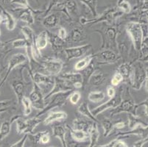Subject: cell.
Listing matches in <instances>:
<instances>
[{"label": "cell", "instance_id": "obj_1", "mask_svg": "<svg viewBox=\"0 0 148 147\" xmlns=\"http://www.w3.org/2000/svg\"><path fill=\"white\" fill-rule=\"evenodd\" d=\"M96 32L101 35L103 38V43L101 46V49H111L114 51L117 50V37H118V26L112 24L107 27L103 31L96 29Z\"/></svg>", "mask_w": 148, "mask_h": 147}, {"label": "cell", "instance_id": "obj_2", "mask_svg": "<svg viewBox=\"0 0 148 147\" xmlns=\"http://www.w3.org/2000/svg\"><path fill=\"white\" fill-rule=\"evenodd\" d=\"M126 91H127V94H126L127 97L125 99H123V97H122V100L119 105V106H117L116 108L113 109L112 111L111 112V117L115 116L118 115L121 113H127V114H131L133 116H138V114H137L138 108L141 106H143L145 102L147 101V99H146L142 103L137 105V104L135 103L134 99H132L131 94L128 91V88H127Z\"/></svg>", "mask_w": 148, "mask_h": 147}, {"label": "cell", "instance_id": "obj_3", "mask_svg": "<svg viewBox=\"0 0 148 147\" xmlns=\"http://www.w3.org/2000/svg\"><path fill=\"white\" fill-rule=\"evenodd\" d=\"M29 77L33 83L38 86L41 91H42L44 96L49 94L52 89L55 83V78L54 77L48 75H44L38 71H32L28 68Z\"/></svg>", "mask_w": 148, "mask_h": 147}, {"label": "cell", "instance_id": "obj_4", "mask_svg": "<svg viewBox=\"0 0 148 147\" xmlns=\"http://www.w3.org/2000/svg\"><path fill=\"white\" fill-rule=\"evenodd\" d=\"M127 34L131 38L132 43L136 50L141 55L142 42H143V31L142 24L138 21H129L125 26Z\"/></svg>", "mask_w": 148, "mask_h": 147}, {"label": "cell", "instance_id": "obj_5", "mask_svg": "<svg viewBox=\"0 0 148 147\" xmlns=\"http://www.w3.org/2000/svg\"><path fill=\"white\" fill-rule=\"evenodd\" d=\"M133 66L134 74L130 86L136 91H138L142 87L145 80L147 79V68H146L143 62L138 60L133 62Z\"/></svg>", "mask_w": 148, "mask_h": 147}, {"label": "cell", "instance_id": "obj_6", "mask_svg": "<svg viewBox=\"0 0 148 147\" xmlns=\"http://www.w3.org/2000/svg\"><path fill=\"white\" fill-rule=\"evenodd\" d=\"M72 91H69L66 92H60L52 94L47 99V101H49L47 105H46L45 107L42 110H40L35 117H40L41 116L44 115V113H47L52 109L62 107V106L65 105L66 104L67 99H69V96L72 94Z\"/></svg>", "mask_w": 148, "mask_h": 147}, {"label": "cell", "instance_id": "obj_7", "mask_svg": "<svg viewBox=\"0 0 148 147\" xmlns=\"http://www.w3.org/2000/svg\"><path fill=\"white\" fill-rule=\"evenodd\" d=\"M124 13L118 9L117 7H113V8H108L101 14L99 17H96L95 19L88 20L85 18H80V24L85 25L88 24H96V23L101 22V21H106L108 24H111V21L116 19L119 17L122 16Z\"/></svg>", "mask_w": 148, "mask_h": 147}, {"label": "cell", "instance_id": "obj_8", "mask_svg": "<svg viewBox=\"0 0 148 147\" xmlns=\"http://www.w3.org/2000/svg\"><path fill=\"white\" fill-rule=\"evenodd\" d=\"M15 121L16 124V131L18 134L29 135L33 133V130L42 121V119L39 117L25 119L21 116Z\"/></svg>", "mask_w": 148, "mask_h": 147}, {"label": "cell", "instance_id": "obj_9", "mask_svg": "<svg viewBox=\"0 0 148 147\" xmlns=\"http://www.w3.org/2000/svg\"><path fill=\"white\" fill-rule=\"evenodd\" d=\"M123 93H124V88L123 86H121L119 88V91H118L117 94H116L115 96L112 98H110L109 100L105 103L102 104L98 107H95V108L92 109L91 110L92 115L95 117L97 116L100 113H103L105 110H108V109H114L116 107L119 106V104L121 103L122 100V97H123Z\"/></svg>", "mask_w": 148, "mask_h": 147}, {"label": "cell", "instance_id": "obj_10", "mask_svg": "<svg viewBox=\"0 0 148 147\" xmlns=\"http://www.w3.org/2000/svg\"><path fill=\"white\" fill-rule=\"evenodd\" d=\"M38 63H40L43 69L47 73L48 75L52 77L58 76L64 67V62L58 58L47 57L44 58Z\"/></svg>", "mask_w": 148, "mask_h": 147}, {"label": "cell", "instance_id": "obj_11", "mask_svg": "<svg viewBox=\"0 0 148 147\" xmlns=\"http://www.w3.org/2000/svg\"><path fill=\"white\" fill-rule=\"evenodd\" d=\"M23 68L24 67L20 68L19 75L14 77L10 81V86L16 94L18 104H21V99L25 96V88H26V83L24 80V77H23Z\"/></svg>", "mask_w": 148, "mask_h": 147}, {"label": "cell", "instance_id": "obj_12", "mask_svg": "<svg viewBox=\"0 0 148 147\" xmlns=\"http://www.w3.org/2000/svg\"><path fill=\"white\" fill-rule=\"evenodd\" d=\"M27 60V55H25V54L17 53L12 55L10 60H9L8 65V68H7V71L6 73H5V77H4V78L2 79L1 83H0V88L3 86L4 83H5V81L7 80V79L8 78L9 75H10V73L12 72V71H13L16 67L26 63Z\"/></svg>", "mask_w": 148, "mask_h": 147}, {"label": "cell", "instance_id": "obj_13", "mask_svg": "<svg viewBox=\"0 0 148 147\" xmlns=\"http://www.w3.org/2000/svg\"><path fill=\"white\" fill-rule=\"evenodd\" d=\"M94 58L97 60L98 65H105L116 63L120 59V57L111 49H100L99 52L94 55Z\"/></svg>", "mask_w": 148, "mask_h": 147}, {"label": "cell", "instance_id": "obj_14", "mask_svg": "<svg viewBox=\"0 0 148 147\" xmlns=\"http://www.w3.org/2000/svg\"><path fill=\"white\" fill-rule=\"evenodd\" d=\"M29 100L30 101L32 107L36 110H42L45 107V101L44 99V94L41 89L36 84L33 83V90L29 94Z\"/></svg>", "mask_w": 148, "mask_h": 147}, {"label": "cell", "instance_id": "obj_15", "mask_svg": "<svg viewBox=\"0 0 148 147\" xmlns=\"http://www.w3.org/2000/svg\"><path fill=\"white\" fill-rule=\"evenodd\" d=\"M54 78H55V83H54L53 88L49 94L44 96V101H47V99L52 94L60 92H66L69 91H74V89H75L71 83L59 77L58 76L54 77Z\"/></svg>", "mask_w": 148, "mask_h": 147}, {"label": "cell", "instance_id": "obj_16", "mask_svg": "<svg viewBox=\"0 0 148 147\" xmlns=\"http://www.w3.org/2000/svg\"><path fill=\"white\" fill-rule=\"evenodd\" d=\"M92 47V45L90 44H85V45L78 46L69 47L65 48L64 49V52L66 55L67 60H71L75 58H79L83 57L85 54Z\"/></svg>", "mask_w": 148, "mask_h": 147}, {"label": "cell", "instance_id": "obj_17", "mask_svg": "<svg viewBox=\"0 0 148 147\" xmlns=\"http://www.w3.org/2000/svg\"><path fill=\"white\" fill-rule=\"evenodd\" d=\"M86 37V34L81 24H74L70 31L69 36H67L66 40L67 41L73 43H79L84 40Z\"/></svg>", "mask_w": 148, "mask_h": 147}, {"label": "cell", "instance_id": "obj_18", "mask_svg": "<svg viewBox=\"0 0 148 147\" xmlns=\"http://www.w3.org/2000/svg\"><path fill=\"white\" fill-rule=\"evenodd\" d=\"M118 72L122 75L123 81L128 85H131L132 77L134 74V66L133 62H124L118 68Z\"/></svg>", "mask_w": 148, "mask_h": 147}, {"label": "cell", "instance_id": "obj_19", "mask_svg": "<svg viewBox=\"0 0 148 147\" xmlns=\"http://www.w3.org/2000/svg\"><path fill=\"white\" fill-rule=\"evenodd\" d=\"M48 33V42L50 43L52 50L56 54H59L62 50L64 49L65 40H62L58 36V35L52 33L47 31Z\"/></svg>", "mask_w": 148, "mask_h": 147}, {"label": "cell", "instance_id": "obj_20", "mask_svg": "<svg viewBox=\"0 0 148 147\" xmlns=\"http://www.w3.org/2000/svg\"><path fill=\"white\" fill-rule=\"evenodd\" d=\"M18 10V19L21 20L22 21H25V22L27 23L29 25H32L35 23V18L34 16H33V12L34 13H37V11L36 10H32L30 8H17Z\"/></svg>", "mask_w": 148, "mask_h": 147}, {"label": "cell", "instance_id": "obj_21", "mask_svg": "<svg viewBox=\"0 0 148 147\" xmlns=\"http://www.w3.org/2000/svg\"><path fill=\"white\" fill-rule=\"evenodd\" d=\"M138 135L141 136L142 138L147 137V127L142 126H138L135 127L134 129H130L129 131L126 132H118V133L116 134V137H127V136L133 135Z\"/></svg>", "mask_w": 148, "mask_h": 147}, {"label": "cell", "instance_id": "obj_22", "mask_svg": "<svg viewBox=\"0 0 148 147\" xmlns=\"http://www.w3.org/2000/svg\"><path fill=\"white\" fill-rule=\"evenodd\" d=\"M94 121L91 120H85L78 118H75L72 121V128L75 130H82V131L86 132L87 133L89 131L90 128L92 126Z\"/></svg>", "mask_w": 148, "mask_h": 147}, {"label": "cell", "instance_id": "obj_23", "mask_svg": "<svg viewBox=\"0 0 148 147\" xmlns=\"http://www.w3.org/2000/svg\"><path fill=\"white\" fill-rule=\"evenodd\" d=\"M65 128L68 129L71 137L75 141H77V142H87V141L89 139L88 133H87L86 132L82 131V130H75L72 127H70L69 125H66Z\"/></svg>", "mask_w": 148, "mask_h": 147}, {"label": "cell", "instance_id": "obj_24", "mask_svg": "<svg viewBox=\"0 0 148 147\" xmlns=\"http://www.w3.org/2000/svg\"><path fill=\"white\" fill-rule=\"evenodd\" d=\"M0 10L2 13V17L3 22L6 23L7 29L10 31L13 30L16 27V19L13 17V16L8 11H7L5 8L1 5V4H0Z\"/></svg>", "mask_w": 148, "mask_h": 147}, {"label": "cell", "instance_id": "obj_25", "mask_svg": "<svg viewBox=\"0 0 148 147\" xmlns=\"http://www.w3.org/2000/svg\"><path fill=\"white\" fill-rule=\"evenodd\" d=\"M67 118L66 113L64 111L58 112H51L48 114L47 117L44 119V125H49L50 124L56 122V121H60L62 120H65Z\"/></svg>", "mask_w": 148, "mask_h": 147}, {"label": "cell", "instance_id": "obj_26", "mask_svg": "<svg viewBox=\"0 0 148 147\" xmlns=\"http://www.w3.org/2000/svg\"><path fill=\"white\" fill-rule=\"evenodd\" d=\"M95 70H96L95 69V63L92 60L91 63L84 69L82 70L81 72H80L82 75V78H83V88H84L88 84L90 77L93 75V73L95 72Z\"/></svg>", "mask_w": 148, "mask_h": 147}, {"label": "cell", "instance_id": "obj_27", "mask_svg": "<svg viewBox=\"0 0 148 147\" xmlns=\"http://www.w3.org/2000/svg\"><path fill=\"white\" fill-rule=\"evenodd\" d=\"M58 77L69 82L72 85L76 83H83V78H82V75L80 72L63 73L61 75L60 74Z\"/></svg>", "mask_w": 148, "mask_h": 147}, {"label": "cell", "instance_id": "obj_28", "mask_svg": "<svg viewBox=\"0 0 148 147\" xmlns=\"http://www.w3.org/2000/svg\"><path fill=\"white\" fill-rule=\"evenodd\" d=\"M52 134L55 137H58L60 139L63 147H66L65 139L66 128L63 125L59 124H55L52 126Z\"/></svg>", "mask_w": 148, "mask_h": 147}, {"label": "cell", "instance_id": "obj_29", "mask_svg": "<svg viewBox=\"0 0 148 147\" xmlns=\"http://www.w3.org/2000/svg\"><path fill=\"white\" fill-rule=\"evenodd\" d=\"M106 79V77L103 71H99V70H95V72L93 73V75L90 77L88 83L91 84L95 87H98L104 83Z\"/></svg>", "mask_w": 148, "mask_h": 147}, {"label": "cell", "instance_id": "obj_30", "mask_svg": "<svg viewBox=\"0 0 148 147\" xmlns=\"http://www.w3.org/2000/svg\"><path fill=\"white\" fill-rule=\"evenodd\" d=\"M59 17L55 13H50L44 17L42 24L45 27L48 29H53L58 25Z\"/></svg>", "mask_w": 148, "mask_h": 147}, {"label": "cell", "instance_id": "obj_31", "mask_svg": "<svg viewBox=\"0 0 148 147\" xmlns=\"http://www.w3.org/2000/svg\"><path fill=\"white\" fill-rule=\"evenodd\" d=\"M48 45V33L47 30H44L38 34L36 38V46L38 50H43Z\"/></svg>", "mask_w": 148, "mask_h": 147}, {"label": "cell", "instance_id": "obj_32", "mask_svg": "<svg viewBox=\"0 0 148 147\" xmlns=\"http://www.w3.org/2000/svg\"><path fill=\"white\" fill-rule=\"evenodd\" d=\"M88 135H89L90 144L88 147H95L96 146V144L97 143L98 139L99 137V129H98L97 123L94 122L92 126L90 128L89 131H88Z\"/></svg>", "mask_w": 148, "mask_h": 147}, {"label": "cell", "instance_id": "obj_33", "mask_svg": "<svg viewBox=\"0 0 148 147\" xmlns=\"http://www.w3.org/2000/svg\"><path fill=\"white\" fill-rule=\"evenodd\" d=\"M127 121H128V127L130 129H134L138 126H142L147 127V122H145L141 119L138 116H133L131 114H127Z\"/></svg>", "mask_w": 148, "mask_h": 147}, {"label": "cell", "instance_id": "obj_34", "mask_svg": "<svg viewBox=\"0 0 148 147\" xmlns=\"http://www.w3.org/2000/svg\"><path fill=\"white\" fill-rule=\"evenodd\" d=\"M77 111L83 115V116L86 117L87 118H88L91 121H94V122H96V123H98L97 118L96 117H95L92 115L91 110H89V107H88V105L87 102H83V103L80 104V105L77 108Z\"/></svg>", "mask_w": 148, "mask_h": 147}, {"label": "cell", "instance_id": "obj_35", "mask_svg": "<svg viewBox=\"0 0 148 147\" xmlns=\"http://www.w3.org/2000/svg\"><path fill=\"white\" fill-rule=\"evenodd\" d=\"M63 3L65 6L66 10L70 18H71V16L77 15L78 8H77V5L75 0H64Z\"/></svg>", "mask_w": 148, "mask_h": 147}, {"label": "cell", "instance_id": "obj_36", "mask_svg": "<svg viewBox=\"0 0 148 147\" xmlns=\"http://www.w3.org/2000/svg\"><path fill=\"white\" fill-rule=\"evenodd\" d=\"M101 124L104 129V137H108L112 133L114 123L111 119L107 117H104L101 119Z\"/></svg>", "mask_w": 148, "mask_h": 147}, {"label": "cell", "instance_id": "obj_37", "mask_svg": "<svg viewBox=\"0 0 148 147\" xmlns=\"http://www.w3.org/2000/svg\"><path fill=\"white\" fill-rule=\"evenodd\" d=\"M117 50L119 52V57L122 58L125 62H127V58L129 56V49L127 43L125 41H121L117 43Z\"/></svg>", "mask_w": 148, "mask_h": 147}, {"label": "cell", "instance_id": "obj_38", "mask_svg": "<svg viewBox=\"0 0 148 147\" xmlns=\"http://www.w3.org/2000/svg\"><path fill=\"white\" fill-rule=\"evenodd\" d=\"M12 124H13L11 123L10 120H7L2 122L0 126V141H2L4 138H5L10 134Z\"/></svg>", "mask_w": 148, "mask_h": 147}, {"label": "cell", "instance_id": "obj_39", "mask_svg": "<svg viewBox=\"0 0 148 147\" xmlns=\"http://www.w3.org/2000/svg\"><path fill=\"white\" fill-rule=\"evenodd\" d=\"M93 59H94V55H90L85 57L84 58L77 62L76 64L75 65V69L77 71H82L91 63Z\"/></svg>", "mask_w": 148, "mask_h": 147}, {"label": "cell", "instance_id": "obj_40", "mask_svg": "<svg viewBox=\"0 0 148 147\" xmlns=\"http://www.w3.org/2000/svg\"><path fill=\"white\" fill-rule=\"evenodd\" d=\"M16 102L13 100L8 99L0 102V113L6 112L10 109H16Z\"/></svg>", "mask_w": 148, "mask_h": 147}, {"label": "cell", "instance_id": "obj_41", "mask_svg": "<svg viewBox=\"0 0 148 147\" xmlns=\"http://www.w3.org/2000/svg\"><path fill=\"white\" fill-rule=\"evenodd\" d=\"M106 97V94L103 91H92L88 94V100L91 102H99L103 101Z\"/></svg>", "mask_w": 148, "mask_h": 147}, {"label": "cell", "instance_id": "obj_42", "mask_svg": "<svg viewBox=\"0 0 148 147\" xmlns=\"http://www.w3.org/2000/svg\"><path fill=\"white\" fill-rule=\"evenodd\" d=\"M116 7L119 10H120L122 13H125V14H129L132 10L131 5L127 0H118Z\"/></svg>", "mask_w": 148, "mask_h": 147}, {"label": "cell", "instance_id": "obj_43", "mask_svg": "<svg viewBox=\"0 0 148 147\" xmlns=\"http://www.w3.org/2000/svg\"><path fill=\"white\" fill-rule=\"evenodd\" d=\"M80 1L88 7L91 14L96 18L97 16V0H80Z\"/></svg>", "mask_w": 148, "mask_h": 147}, {"label": "cell", "instance_id": "obj_44", "mask_svg": "<svg viewBox=\"0 0 148 147\" xmlns=\"http://www.w3.org/2000/svg\"><path fill=\"white\" fill-rule=\"evenodd\" d=\"M21 103L22 104L23 107H24V116H28L29 115H30V113H32V105H31V102L28 99V97L25 96L23 97Z\"/></svg>", "mask_w": 148, "mask_h": 147}, {"label": "cell", "instance_id": "obj_45", "mask_svg": "<svg viewBox=\"0 0 148 147\" xmlns=\"http://www.w3.org/2000/svg\"><path fill=\"white\" fill-rule=\"evenodd\" d=\"M11 46L15 49H20V48H26L27 46L30 45L29 43L27 41L25 38H18L13 40L11 42Z\"/></svg>", "mask_w": 148, "mask_h": 147}, {"label": "cell", "instance_id": "obj_46", "mask_svg": "<svg viewBox=\"0 0 148 147\" xmlns=\"http://www.w3.org/2000/svg\"><path fill=\"white\" fill-rule=\"evenodd\" d=\"M65 139L66 147H84V145L83 144V143L84 142H77V141H75V140L72 139V137H71L70 134L69 135V136H66V137L65 136Z\"/></svg>", "mask_w": 148, "mask_h": 147}, {"label": "cell", "instance_id": "obj_47", "mask_svg": "<svg viewBox=\"0 0 148 147\" xmlns=\"http://www.w3.org/2000/svg\"><path fill=\"white\" fill-rule=\"evenodd\" d=\"M80 97H81V94L78 91H75L73 92L72 91V94H70L69 96V102L72 104V105H77L78 103V102L80 101Z\"/></svg>", "mask_w": 148, "mask_h": 147}, {"label": "cell", "instance_id": "obj_48", "mask_svg": "<svg viewBox=\"0 0 148 147\" xmlns=\"http://www.w3.org/2000/svg\"><path fill=\"white\" fill-rule=\"evenodd\" d=\"M122 81H123V78H122V75L117 71V72H116L115 74H114V76H113L111 81V85H112V86H117L122 83Z\"/></svg>", "mask_w": 148, "mask_h": 147}, {"label": "cell", "instance_id": "obj_49", "mask_svg": "<svg viewBox=\"0 0 148 147\" xmlns=\"http://www.w3.org/2000/svg\"><path fill=\"white\" fill-rule=\"evenodd\" d=\"M49 140H50V135H49V132L44 131L39 138V144L45 145L49 142Z\"/></svg>", "mask_w": 148, "mask_h": 147}, {"label": "cell", "instance_id": "obj_50", "mask_svg": "<svg viewBox=\"0 0 148 147\" xmlns=\"http://www.w3.org/2000/svg\"><path fill=\"white\" fill-rule=\"evenodd\" d=\"M10 3L13 4V5H19L21 8H30L27 0H10Z\"/></svg>", "mask_w": 148, "mask_h": 147}, {"label": "cell", "instance_id": "obj_51", "mask_svg": "<svg viewBox=\"0 0 148 147\" xmlns=\"http://www.w3.org/2000/svg\"><path fill=\"white\" fill-rule=\"evenodd\" d=\"M27 138H28V135L27 134L24 135V136L21 137V139H20L18 142L13 144V145L10 146V147H24L25 146L27 140Z\"/></svg>", "mask_w": 148, "mask_h": 147}, {"label": "cell", "instance_id": "obj_52", "mask_svg": "<svg viewBox=\"0 0 148 147\" xmlns=\"http://www.w3.org/2000/svg\"><path fill=\"white\" fill-rule=\"evenodd\" d=\"M112 147H128V146L125 141L121 140L120 138H116L114 140Z\"/></svg>", "mask_w": 148, "mask_h": 147}, {"label": "cell", "instance_id": "obj_53", "mask_svg": "<svg viewBox=\"0 0 148 147\" xmlns=\"http://www.w3.org/2000/svg\"><path fill=\"white\" fill-rule=\"evenodd\" d=\"M67 36H68V35H67V32H66V30L65 28L60 27L59 28V29H58V36L60 38H61L62 40H66Z\"/></svg>", "mask_w": 148, "mask_h": 147}, {"label": "cell", "instance_id": "obj_54", "mask_svg": "<svg viewBox=\"0 0 148 147\" xmlns=\"http://www.w3.org/2000/svg\"><path fill=\"white\" fill-rule=\"evenodd\" d=\"M126 126V123L124 121H119L116 123L114 124V127H113V131L114 130H118V129H123L125 126Z\"/></svg>", "mask_w": 148, "mask_h": 147}, {"label": "cell", "instance_id": "obj_55", "mask_svg": "<svg viewBox=\"0 0 148 147\" xmlns=\"http://www.w3.org/2000/svg\"><path fill=\"white\" fill-rule=\"evenodd\" d=\"M9 51H10V49H9V48L8 47L7 43L1 42V41H0V54H7V52H8Z\"/></svg>", "mask_w": 148, "mask_h": 147}, {"label": "cell", "instance_id": "obj_56", "mask_svg": "<svg viewBox=\"0 0 148 147\" xmlns=\"http://www.w3.org/2000/svg\"><path fill=\"white\" fill-rule=\"evenodd\" d=\"M116 94V91L115 89L112 87V86H108L107 88V95L108 96L110 97V98H112L115 96Z\"/></svg>", "mask_w": 148, "mask_h": 147}, {"label": "cell", "instance_id": "obj_57", "mask_svg": "<svg viewBox=\"0 0 148 147\" xmlns=\"http://www.w3.org/2000/svg\"><path fill=\"white\" fill-rule=\"evenodd\" d=\"M56 2H57V0H51V3H50V5H49V8H48V10H46V12H45V13H46V14H47V13H49V11H50V10H51V8H52V5H53L54 4L56 3Z\"/></svg>", "mask_w": 148, "mask_h": 147}, {"label": "cell", "instance_id": "obj_58", "mask_svg": "<svg viewBox=\"0 0 148 147\" xmlns=\"http://www.w3.org/2000/svg\"><path fill=\"white\" fill-rule=\"evenodd\" d=\"M114 140L111 141V142L109 143V144H106V145H100V146H95V147H112L113 144H114Z\"/></svg>", "mask_w": 148, "mask_h": 147}, {"label": "cell", "instance_id": "obj_59", "mask_svg": "<svg viewBox=\"0 0 148 147\" xmlns=\"http://www.w3.org/2000/svg\"><path fill=\"white\" fill-rule=\"evenodd\" d=\"M5 55H6V54H5V53H1V54H0V60H2V58H3V57L5 56Z\"/></svg>", "mask_w": 148, "mask_h": 147}, {"label": "cell", "instance_id": "obj_60", "mask_svg": "<svg viewBox=\"0 0 148 147\" xmlns=\"http://www.w3.org/2000/svg\"><path fill=\"white\" fill-rule=\"evenodd\" d=\"M2 22H3V20H2V17L0 16V24H1V23H2Z\"/></svg>", "mask_w": 148, "mask_h": 147}, {"label": "cell", "instance_id": "obj_61", "mask_svg": "<svg viewBox=\"0 0 148 147\" xmlns=\"http://www.w3.org/2000/svg\"><path fill=\"white\" fill-rule=\"evenodd\" d=\"M0 36H1V30H0Z\"/></svg>", "mask_w": 148, "mask_h": 147}, {"label": "cell", "instance_id": "obj_62", "mask_svg": "<svg viewBox=\"0 0 148 147\" xmlns=\"http://www.w3.org/2000/svg\"><path fill=\"white\" fill-rule=\"evenodd\" d=\"M0 118H1V113H0Z\"/></svg>", "mask_w": 148, "mask_h": 147}, {"label": "cell", "instance_id": "obj_63", "mask_svg": "<svg viewBox=\"0 0 148 147\" xmlns=\"http://www.w3.org/2000/svg\"></svg>", "mask_w": 148, "mask_h": 147}]
</instances>
